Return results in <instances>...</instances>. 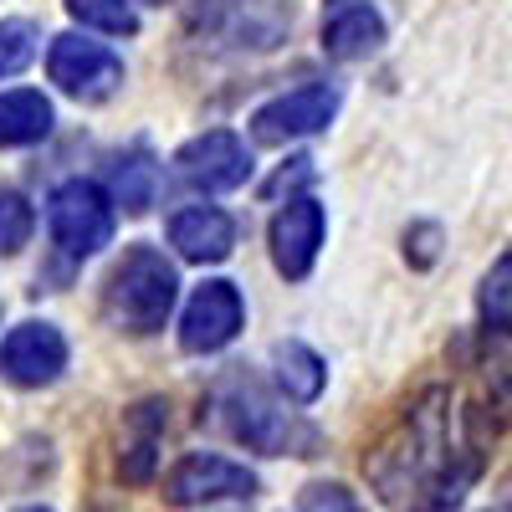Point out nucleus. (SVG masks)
Returning <instances> with one entry per match:
<instances>
[{
	"instance_id": "1",
	"label": "nucleus",
	"mask_w": 512,
	"mask_h": 512,
	"mask_svg": "<svg viewBox=\"0 0 512 512\" xmlns=\"http://www.w3.org/2000/svg\"><path fill=\"white\" fill-rule=\"evenodd\" d=\"M364 472L395 512H451L477 482L482 461L446 390H425L405 420L364 456Z\"/></svg>"
},
{
	"instance_id": "2",
	"label": "nucleus",
	"mask_w": 512,
	"mask_h": 512,
	"mask_svg": "<svg viewBox=\"0 0 512 512\" xmlns=\"http://www.w3.org/2000/svg\"><path fill=\"white\" fill-rule=\"evenodd\" d=\"M216 410L226 420V431L262 456H313V446H318L313 425L297 420V410H287L267 384L246 369H236L216 384Z\"/></svg>"
},
{
	"instance_id": "3",
	"label": "nucleus",
	"mask_w": 512,
	"mask_h": 512,
	"mask_svg": "<svg viewBox=\"0 0 512 512\" xmlns=\"http://www.w3.org/2000/svg\"><path fill=\"white\" fill-rule=\"evenodd\" d=\"M180 297V277L164 262V251L154 246H128L103 287V313L123 328V333H154L164 328L169 308Z\"/></svg>"
},
{
	"instance_id": "4",
	"label": "nucleus",
	"mask_w": 512,
	"mask_h": 512,
	"mask_svg": "<svg viewBox=\"0 0 512 512\" xmlns=\"http://www.w3.org/2000/svg\"><path fill=\"white\" fill-rule=\"evenodd\" d=\"M47 226H52L57 251L72 256V262H82V256H93V251L108 246V236H113V205H108V195L93 180H67L47 200Z\"/></svg>"
},
{
	"instance_id": "5",
	"label": "nucleus",
	"mask_w": 512,
	"mask_h": 512,
	"mask_svg": "<svg viewBox=\"0 0 512 512\" xmlns=\"http://www.w3.org/2000/svg\"><path fill=\"white\" fill-rule=\"evenodd\" d=\"M47 72L52 82L77 98V103H103L123 88V62L118 52H108L103 41H88V36H57L52 41V52H47Z\"/></svg>"
},
{
	"instance_id": "6",
	"label": "nucleus",
	"mask_w": 512,
	"mask_h": 512,
	"mask_svg": "<svg viewBox=\"0 0 512 512\" xmlns=\"http://www.w3.org/2000/svg\"><path fill=\"white\" fill-rule=\"evenodd\" d=\"M256 497V477L246 466H236L231 456L216 451H195L185 461H175V472L164 477V502L169 507H205V502H251Z\"/></svg>"
},
{
	"instance_id": "7",
	"label": "nucleus",
	"mask_w": 512,
	"mask_h": 512,
	"mask_svg": "<svg viewBox=\"0 0 512 512\" xmlns=\"http://www.w3.org/2000/svg\"><path fill=\"white\" fill-rule=\"evenodd\" d=\"M338 113V88L333 82H308V88H292L282 98H272L267 108L251 113V139L256 144H287L328 128V118Z\"/></svg>"
},
{
	"instance_id": "8",
	"label": "nucleus",
	"mask_w": 512,
	"mask_h": 512,
	"mask_svg": "<svg viewBox=\"0 0 512 512\" xmlns=\"http://www.w3.org/2000/svg\"><path fill=\"white\" fill-rule=\"evenodd\" d=\"M246 323V303H241V292L236 282H205L195 287V297L185 303V318H180V349L185 354H216L226 349L231 338L241 333Z\"/></svg>"
},
{
	"instance_id": "9",
	"label": "nucleus",
	"mask_w": 512,
	"mask_h": 512,
	"mask_svg": "<svg viewBox=\"0 0 512 512\" xmlns=\"http://www.w3.org/2000/svg\"><path fill=\"white\" fill-rule=\"evenodd\" d=\"M175 175H180L190 190L221 195V190L246 185V175H251V154H246V144L231 134V128H210V134L190 139V144L175 154Z\"/></svg>"
},
{
	"instance_id": "10",
	"label": "nucleus",
	"mask_w": 512,
	"mask_h": 512,
	"mask_svg": "<svg viewBox=\"0 0 512 512\" xmlns=\"http://www.w3.org/2000/svg\"><path fill=\"white\" fill-rule=\"evenodd\" d=\"M62 369H67V338L52 323H21L0 344V374L21 390H41V384L62 379Z\"/></svg>"
},
{
	"instance_id": "11",
	"label": "nucleus",
	"mask_w": 512,
	"mask_h": 512,
	"mask_svg": "<svg viewBox=\"0 0 512 512\" xmlns=\"http://www.w3.org/2000/svg\"><path fill=\"white\" fill-rule=\"evenodd\" d=\"M272 262L287 282H303L318 262V246H323V205L313 195H297L287 200L277 216H272Z\"/></svg>"
},
{
	"instance_id": "12",
	"label": "nucleus",
	"mask_w": 512,
	"mask_h": 512,
	"mask_svg": "<svg viewBox=\"0 0 512 512\" xmlns=\"http://www.w3.org/2000/svg\"><path fill=\"white\" fill-rule=\"evenodd\" d=\"M164 425H169V405L164 400H144L134 410H123V441H118V477L123 482L144 487L154 477Z\"/></svg>"
},
{
	"instance_id": "13",
	"label": "nucleus",
	"mask_w": 512,
	"mask_h": 512,
	"mask_svg": "<svg viewBox=\"0 0 512 512\" xmlns=\"http://www.w3.org/2000/svg\"><path fill=\"white\" fill-rule=\"evenodd\" d=\"M169 246L185 262H226L236 246V226L216 205H190V210H175V221H169Z\"/></svg>"
},
{
	"instance_id": "14",
	"label": "nucleus",
	"mask_w": 512,
	"mask_h": 512,
	"mask_svg": "<svg viewBox=\"0 0 512 512\" xmlns=\"http://www.w3.org/2000/svg\"><path fill=\"white\" fill-rule=\"evenodd\" d=\"M384 41V21L369 0H338L328 6V21H323V52L338 57V62H359L369 52H379Z\"/></svg>"
},
{
	"instance_id": "15",
	"label": "nucleus",
	"mask_w": 512,
	"mask_h": 512,
	"mask_svg": "<svg viewBox=\"0 0 512 512\" xmlns=\"http://www.w3.org/2000/svg\"><path fill=\"white\" fill-rule=\"evenodd\" d=\"M52 103L31 93V88H16V93H0V149H26V144H41L52 134Z\"/></svg>"
},
{
	"instance_id": "16",
	"label": "nucleus",
	"mask_w": 512,
	"mask_h": 512,
	"mask_svg": "<svg viewBox=\"0 0 512 512\" xmlns=\"http://www.w3.org/2000/svg\"><path fill=\"white\" fill-rule=\"evenodd\" d=\"M272 364H277V384H282V395H287V400L313 405V400L323 395L328 369H323V359H318L308 344L287 338V344H277V349H272Z\"/></svg>"
},
{
	"instance_id": "17",
	"label": "nucleus",
	"mask_w": 512,
	"mask_h": 512,
	"mask_svg": "<svg viewBox=\"0 0 512 512\" xmlns=\"http://www.w3.org/2000/svg\"><path fill=\"white\" fill-rule=\"evenodd\" d=\"M477 313L492 333H512V246L492 262V272L482 277V292H477Z\"/></svg>"
},
{
	"instance_id": "18",
	"label": "nucleus",
	"mask_w": 512,
	"mask_h": 512,
	"mask_svg": "<svg viewBox=\"0 0 512 512\" xmlns=\"http://www.w3.org/2000/svg\"><path fill=\"white\" fill-rule=\"evenodd\" d=\"M154 180H159V169H154V159L144 149L128 154L113 169V195H118V205L128 210V216H144V210L154 205Z\"/></svg>"
},
{
	"instance_id": "19",
	"label": "nucleus",
	"mask_w": 512,
	"mask_h": 512,
	"mask_svg": "<svg viewBox=\"0 0 512 512\" xmlns=\"http://www.w3.org/2000/svg\"><path fill=\"white\" fill-rule=\"evenodd\" d=\"M67 11L82 21V26H98L108 36H134L139 31V16L128 0H67Z\"/></svg>"
},
{
	"instance_id": "20",
	"label": "nucleus",
	"mask_w": 512,
	"mask_h": 512,
	"mask_svg": "<svg viewBox=\"0 0 512 512\" xmlns=\"http://www.w3.org/2000/svg\"><path fill=\"white\" fill-rule=\"evenodd\" d=\"M36 231V210L26 205V195L0 190V256H16Z\"/></svg>"
},
{
	"instance_id": "21",
	"label": "nucleus",
	"mask_w": 512,
	"mask_h": 512,
	"mask_svg": "<svg viewBox=\"0 0 512 512\" xmlns=\"http://www.w3.org/2000/svg\"><path fill=\"white\" fill-rule=\"evenodd\" d=\"M36 57V26L31 21H0V77L26 72Z\"/></svg>"
},
{
	"instance_id": "22",
	"label": "nucleus",
	"mask_w": 512,
	"mask_h": 512,
	"mask_svg": "<svg viewBox=\"0 0 512 512\" xmlns=\"http://www.w3.org/2000/svg\"><path fill=\"white\" fill-rule=\"evenodd\" d=\"M297 512H369V507L338 482H313V487H303V497H297Z\"/></svg>"
},
{
	"instance_id": "23",
	"label": "nucleus",
	"mask_w": 512,
	"mask_h": 512,
	"mask_svg": "<svg viewBox=\"0 0 512 512\" xmlns=\"http://www.w3.org/2000/svg\"><path fill=\"white\" fill-rule=\"evenodd\" d=\"M436 241H441L436 226H415V231L405 236V256H410L415 267H431V262H436Z\"/></svg>"
},
{
	"instance_id": "24",
	"label": "nucleus",
	"mask_w": 512,
	"mask_h": 512,
	"mask_svg": "<svg viewBox=\"0 0 512 512\" xmlns=\"http://www.w3.org/2000/svg\"><path fill=\"white\" fill-rule=\"evenodd\" d=\"M287 164H292V169H282V175H277V180H272V185L262 190L267 200H272V195H282V190H292V185H303V180L313 175V169H308L313 159H287Z\"/></svg>"
},
{
	"instance_id": "25",
	"label": "nucleus",
	"mask_w": 512,
	"mask_h": 512,
	"mask_svg": "<svg viewBox=\"0 0 512 512\" xmlns=\"http://www.w3.org/2000/svg\"><path fill=\"white\" fill-rule=\"evenodd\" d=\"M16 512H52V507H16Z\"/></svg>"
},
{
	"instance_id": "26",
	"label": "nucleus",
	"mask_w": 512,
	"mask_h": 512,
	"mask_svg": "<svg viewBox=\"0 0 512 512\" xmlns=\"http://www.w3.org/2000/svg\"><path fill=\"white\" fill-rule=\"evenodd\" d=\"M149 6H164V0H149Z\"/></svg>"
},
{
	"instance_id": "27",
	"label": "nucleus",
	"mask_w": 512,
	"mask_h": 512,
	"mask_svg": "<svg viewBox=\"0 0 512 512\" xmlns=\"http://www.w3.org/2000/svg\"><path fill=\"white\" fill-rule=\"evenodd\" d=\"M328 6H338V0H328Z\"/></svg>"
}]
</instances>
